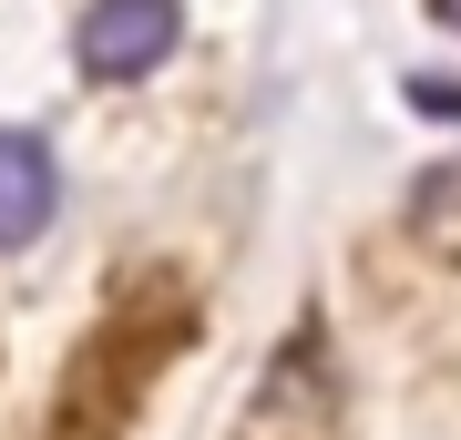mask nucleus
Segmentation results:
<instances>
[{
    "label": "nucleus",
    "instance_id": "obj_1",
    "mask_svg": "<svg viewBox=\"0 0 461 440\" xmlns=\"http://www.w3.org/2000/svg\"><path fill=\"white\" fill-rule=\"evenodd\" d=\"M175 41H185V11L175 0H93L83 11V31H72V51H83V72L93 82H154L175 62Z\"/></svg>",
    "mask_w": 461,
    "mask_h": 440
},
{
    "label": "nucleus",
    "instance_id": "obj_2",
    "mask_svg": "<svg viewBox=\"0 0 461 440\" xmlns=\"http://www.w3.org/2000/svg\"><path fill=\"white\" fill-rule=\"evenodd\" d=\"M339 430V390H329V348L297 338L277 348V369L257 379V409H247V440H329Z\"/></svg>",
    "mask_w": 461,
    "mask_h": 440
},
{
    "label": "nucleus",
    "instance_id": "obj_3",
    "mask_svg": "<svg viewBox=\"0 0 461 440\" xmlns=\"http://www.w3.org/2000/svg\"><path fill=\"white\" fill-rule=\"evenodd\" d=\"M51 215H62V164H51L41 133H21V123H0V246H41L51 236Z\"/></svg>",
    "mask_w": 461,
    "mask_h": 440
},
{
    "label": "nucleus",
    "instance_id": "obj_4",
    "mask_svg": "<svg viewBox=\"0 0 461 440\" xmlns=\"http://www.w3.org/2000/svg\"><path fill=\"white\" fill-rule=\"evenodd\" d=\"M411 103H420V113H461V93H451L441 72H420V93H411Z\"/></svg>",
    "mask_w": 461,
    "mask_h": 440
},
{
    "label": "nucleus",
    "instance_id": "obj_5",
    "mask_svg": "<svg viewBox=\"0 0 461 440\" xmlns=\"http://www.w3.org/2000/svg\"><path fill=\"white\" fill-rule=\"evenodd\" d=\"M430 11H441V21H451V31H461V0H430Z\"/></svg>",
    "mask_w": 461,
    "mask_h": 440
}]
</instances>
